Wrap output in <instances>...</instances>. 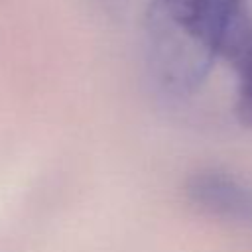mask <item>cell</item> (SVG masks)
Returning a JSON list of instances; mask_svg holds the SVG:
<instances>
[{"mask_svg":"<svg viewBox=\"0 0 252 252\" xmlns=\"http://www.w3.org/2000/svg\"><path fill=\"white\" fill-rule=\"evenodd\" d=\"M191 201L213 217L252 228V185L222 171H201L189 181Z\"/></svg>","mask_w":252,"mask_h":252,"instance_id":"6da1fadb","label":"cell"},{"mask_svg":"<svg viewBox=\"0 0 252 252\" xmlns=\"http://www.w3.org/2000/svg\"><path fill=\"white\" fill-rule=\"evenodd\" d=\"M220 55H224L236 71L238 120L246 126H252V20H248L244 14L228 32Z\"/></svg>","mask_w":252,"mask_h":252,"instance_id":"7a4b0ae2","label":"cell"}]
</instances>
